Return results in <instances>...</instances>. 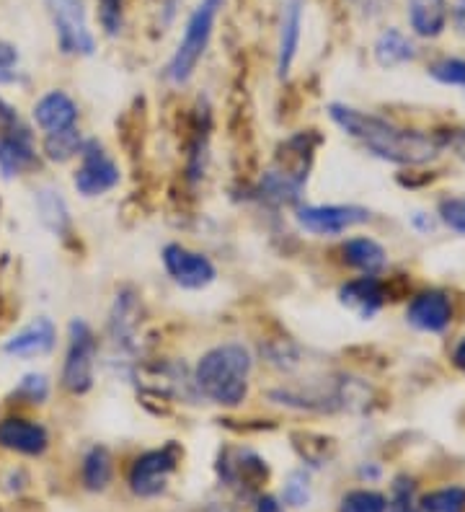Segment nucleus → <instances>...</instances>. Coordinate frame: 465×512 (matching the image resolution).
Here are the masks:
<instances>
[{"instance_id": "nucleus-30", "label": "nucleus", "mask_w": 465, "mask_h": 512, "mask_svg": "<svg viewBox=\"0 0 465 512\" xmlns=\"http://www.w3.org/2000/svg\"><path fill=\"white\" fill-rule=\"evenodd\" d=\"M122 13L124 0H99V21L109 37L119 34V29H122Z\"/></svg>"}, {"instance_id": "nucleus-12", "label": "nucleus", "mask_w": 465, "mask_h": 512, "mask_svg": "<svg viewBox=\"0 0 465 512\" xmlns=\"http://www.w3.org/2000/svg\"><path fill=\"white\" fill-rule=\"evenodd\" d=\"M303 8L305 0H285L282 6V21H279L277 42V73L279 78L290 75L292 63L298 57L300 34H303Z\"/></svg>"}, {"instance_id": "nucleus-7", "label": "nucleus", "mask_w": 465, "mask_h": 512, "mask_svg": "<svg viewBox=\"0 0 465 512\" xmlns=\"http://www.w3.org/2000/svg\"><path fill=\"white\" fill-rule=\"evenodd\" d=\"M75 189L83 197H99L114 189L119 184V166L112 161V156L106 153L104 145L96 140H86L81 148V166L73 176Z\"/></svg>"}, {"instance_id": "nucleus-31", "label": "nucleus", "mask_w": 465, "mask_h": 512, "mask_svg": "<svg viewBox=\"0 0 465 512\" xmlns=\"http://www.w3.org/2000/svg\"><path fill=\"white\" fill-rule=\"evenodd\" d=\"M19 78V52L11 42L0 39V86L13 83Z\"/></svg>"}, {"instance_id": "nucleus-3", "label": "nucleus", "mask_w": 465, "mask_h": 512, "mask_svg": "<svg viewBox=\"0 0 465 512\" xmlns=\"http://www.w3.org/2000/svg\"><path fill=\"white\" fill-rule=\"evenodd\" d=\"M225 0H199L197 8L192 11L189 21L184 26V37H181L179 47L171 55L166 65V78L176 86L186 83L197 70L199 60L205 57L207 44H210L212 32H215L217 13L223 8Z\"/></svg>"}, {"instance_id": "nucleus-37", "label": "nucleus", "mask_w": 465, "mask_h": 512, "mask_svg": "<svg viewBox=\"0 0 465 512\" xmlns=\"http://www.w3.org/2000/svg\"><path fill=\"white\" fill-rule=\"evenodd\" d=\"M391 512H416V510H411V505H396L391 507Z\"/></svg>"}, {"instance_id": "nucleus-25", "label": "nucleus", "mask_w": 465, "mask_h": 512, "mask_svg": "<svg viewBox=\"0 0 465 512\" xmlns=\"http://www.w3.org/2000/svg\"><path fill=\"white\" fill-rule=\"evenodd\" d=\"M16 399H24L26 404H42L47 396H50V381H47V375L42 373H29L21 378L19 388L13 391Z\"/></svg>"}, {"instance_id": "nucleus-16", "label": "nucleus", "mask_w": 465, "mask_h": 512, "mask_svg": "<svg viewBox=\"0 0 465 512\" xmlns=\"http://www.w3.org/2000/svg\"><path fill=\"white\" fill-rule=\"evenodd\" d=\"M34 158H37V153L31 148L29 132L24 127L0 135V174L6 176V179L29 169Z\"/></svg>"}, {"instance_id": "nucleus-33", "label": "nucleus", "mask_w": 465, "mask_h": 512, "mask_svg": "<svg viewBox=\"0 0 465 512\" xmlns=\"http://www.w3.org/2000/svg\"><path fill=\"white\" fill-rule=\"evenodd\" d=\"M256 512H285V510H282V505H279L274 497H261V500L256 502Z\"/></svg>"}, {"instance_id": "nucleus-24", "label": "nucleus", "mask_w": 465, "mask_h": 512, "mask_svg": "<svg viewBox=\"0 0 465 512\" xmlns=\"http://www.w3.org/2000/svg\"><path fill=\"white\" fill-rule=\"evenodd\" d=\"M341 512H388V500L372 489H354V492L344 494Z\"/></svg>"}, {"instance_id": "nucleus-36", "label": "nucleus", "mask_w": 465, "mask_h": 512, "mask_svg": "<svg viewBox=\"0 0 465 512\" xmlns=\"http://www.w3.org/2000/svg\"><path fill=\"white\" fill-rule=\"evenodd\" d=\"M202 512H236V510H233L230 505H225V502H210Z\"/></svg>"}, {"instance_id": "nucleus-10", "label": "nucleus", "mask_w": 465, "mask_h": 512, "mask_svg": "<svg viewBox=\"0 0 465 512\" xmlns=\"http://www.w3.org/2000/svg\"><path fill=\"white\" fill-rule=\"evenodd\" d=\"M220 479L230 487L238 489H259L267 481V461H261L254 450L246 448H225L217 463Z\"/></svg>"}, {"instance_id": "nucleus-26", "label": "nucleus", "mask_w": 465, "mask_h": 512, "mask_svg": "<svg viewBox=\"0 0 465 512\" xmlns=\"http://www.w3.org/2000/svg\"><path fill=\"white\" fill-rule=\"evenodd\" d=\"M429 75L437 78L445 86H463L465 88V60L460 57H442L437 63H432Z\"/></svg>"}, {"instance_id": "nucleus-5", "label": "nucleus", "mask_w": 465, "mask_h": 512, "mask_svg": "<svg viewBox=\"0 0 465 512\" xmlns=\"http://www.w3.org/2000/svg\"><path fill=\"white\" fill-rule=\"evenodd\" d=\"M44 3L50 11L60 50L65 55L91 57L96 52V39L88 26L83 0H44Z\"/></svg>"}, {"instance_id": "nucleus-11", "label": "nucleus", "mask_w": 465, "mask_h": 512, "mask_svg": "<svg viewBox=\"0 0 465 512\" xmlns=\"http://www.w3.org/2000/svg\"><path fill=\"white\" fill-rule=\"evenodd\" d=\"M406 319L411 326H416L419 331H429V334H440L450 326L453 321V303L440 290H427V293H419L409 303V311H406Z\"/></svg>"}, {"instance_id": "nucleus-32", "label": "nucleus", "mask_w": 465, "mask_h": 512, "mask_svg": "<svg viewBox=\"0 0 465 512\" xmlns=\"http://www.w3.org/2000/svg\"><path fill=\"white\" fill-rule=\"evenodd\" d=\"M0 130H3V132L21 130L19 114L13 112V109L8 107V104H6V101H3V99H0Z\"/></svg>"}, {"instance_id": "nucleus-23", "label": "nucleus", "mask_w": 465, "mask_h": 512, "mask_svg": "<svg viewBox=\"0 0 465 512\" xmlns=\"http://www.w3.org/2000/svg\"><path fill=\"white\" fill-rule=\"evenodd\" d=\"M424 512H465V489L447 487L429 492L422 497Z\"/></svg>"}, {"instance_id": "nucleus-9", "label": "nucleus", "mask_w": 465, "mask_h": 512, "mask_svg": "<svg viewBox=\"0 0 465 512\" xmlns=\"http://www.w3.org/2000/svg\"><path fill=\"white\" fill-rule=\"evenodd\" d=\"M163 264H166V272L171 275V280L186 290L207 288L217 277L215 264L205 254L186 249L181 244H168L163 249Z\"/></svg>"}, {"instance_id": "nucleus-14", "label": "nucleus", "mask_w": 465, "mask_h": 512, "mask_svg": "<svg viewBox=\"0 0 465 512\" xmlns=\"http://www.w3.org/2000/svg\"><path fill=\"white\" fill-rule=\"evenodd\" d=\"M55 342H57L55 324H52L47 316H39V319L26 324L21 331H16V334L3 344V352L11 357H42V355H50Z\"/></svg>"}, {"instance_id": "nucleus-27", "label": "nucleus", "mask_w": 465, "mask_h": 512, "mask_svg": "<svg viewBox=\"0 0 465 512\" xmlns=\"http://www.w3.org/2000/svg\"><path fill=\"white\" fill-rule=\"evenodd\" d=\"M39 210H42V220L50 225L52 231H62V225L68 223L65 202L55 192H42V197H39Z\"/></svg>"}, {"instance_id": "nucleus-18", "label": "nucleus", "mask_w": 465, "mask_h": 512, "mask_svg": "<svg viewBox=\"0 0 465 512\" xmlns=\"http://www.w3.org/2000/svg\"><path fill=\"white\" fill-rule=\"evenodd\" d=\"M339 298L344 306L360 313L362 319H370L372 313L383 306V285L372 275L357 277L339 290Z\"/></svg>"}, {"instance_id": "nucleus-8", "label": "nucleus", "mask_w": 465, "mask_h": 512, "mask_svg": "<svg viewBox=\"0 0 465 512\" xmlns=\"http://www.w3.org/2000/svg\"><path fill=\"white\" fill-rule=\"evenodd\" d=\"M295 220L313 236H339L354 225L370 220V210L357 205H305L298 207Z\"/></svg>"}, {"instance_id": "nucleus-34", "label": "nucleus", "mask_w": 465, "mask_h": 512, "mask_svg": "<svg viewBox=\"0 0 465 512\" xmlns=\"http://www.w3.org/2000/svg\"><path fill=\"white\" fill-rule=\"evenodd\" d=\"M453 19H455V26L460 29V34H465V0H458V3H455Z\"/></svg>"}, {"instance_id": "nucleus-28", "label": "nucleus", "mask_w": 465, "mask_h": 512, "mask_svg": "<svg viewBox=\"0 0 465 512\" xmlns=\"http://www.w3.org/2000/svg\"><path fill=\"white\" fill-rule=\"evenodd\" d=\"M440 218L450 231L465 236V197H445L440 202Z\"/></svg>"}, {"instance_id": "nucleus-13", "label": "nucleus", "mask_w": 465, "mask_h": 512, "mask_svg": "<svg viewBox=\"0 0 465 512\" xmlns=\"http://www.w3.org/2000/svg\"><path fill=\"white\" fill-rule=\"evenodd\" d=\"M0 445L16 450V453H24V456H42L50 445V435L31 419L8 417L0 422Z\"/></svg>"}, {"instance_id": "nucleus-19", "label": "nucleus", "mask_w": 465, "mask_h": 512, "mask_svg": "<svg viewBox=\"0 0 465 512\" xmlns=\"http://www.w3.org/2000/svg\"><path fill=\"white\" fill-rule=\"evenodd\" d=\"M416 57V47L406 34L398 29H385L378 39H375V60L383 68H396V65L411 63Z\"/></svg>"}, {"instance_id": "nucleus-15", "label": "nucleus", "mask_w": 465, "mask_h": 512, "mask_svg": "<svg viewBox=\"0 0 465 512\" xmlns=\"http://www.w3.org/2000/svg\"><path fill=\"white\" fill-rule=\"evenodd\" d=\"M34 119H37V125L42 127L47 135H50V132L70 130V127H75V122H78V104H75L65 91H50V94L42 96V99L37 101Z\"/></svg>"}, {"instance_id": "nucleus-29", "label": "nucleus", "mask_w": 465, "mask_h": 512, "mask_svg": "<svg viewBox=\"0 0 465 512\" xmlns=\"http://www.w3.org/2000/svg\"><path fill=\"white\" fill-rule=\"evenodd\" d=\"M310 500V484L303 471H292L285 484V502L292 507H305Z\"/></svg>"}, {"instance_id": "nucleus-1", "label": "nucleus", "mask_w": 465, "mask_h": 512, "mask_svg": "<svg viewBox=\"0 0 465 512\" xmlns=\"http://www.w3.org/2000/svg\"><path fill=\"white\" fill-rule=\"evenodd\" d=\"M329 114L349 138L360 140L372 156L383 158V161L401 163V166H422L437 156V143L422 132L403 130L388 119L344 107V104H331Z\"/></svg>"}, {"instance_id": "nucleus-17", "label": "nucleus", "mask_w": 465, "mask_h": 512, "mask_svg": "<svg viewBox=\"0 0 465 512\" xmlns=\"http://www.w3.org/2000/svg\"><path fill=\"white\" fill-rule=\"evenodd\" d=\"M450 19L447 0H409V24L424 39L440 37Z\"/></svg>"}, {"instance_id": "nucleus-22", "label": "nucleus", "mask_w": 465, "mask_h": 512, "mask_svg": "<svg viewBox=\"0 0 465 512\" xmlns=\"http://www.w3.org/2000/svg\"><path fill=\"white\" fill-rule=\"evenodd\" d=\"M81 148H83V138H81V132L75 130V127L62 132H50V135L44 138V156L57 163H65L70 161V158L81 156Z\"/></svg>"}, {"instance_id": "nucleus-21", "label": "nucleus", "mask_w": 465, "mask_h": 512, "mask_svg": "<svg viewBox=\"0 0 465 512\" xmlns=\"http://www.w3.org/2000/svg\"><path fill=\"white\" fill-rule=\"evenodd\" d=\"M112 481V456L104 445H93L83 458V484L91 492H104Z\"/></svg>"}, {"instance_id": "nucleus-35", "label": "nucleus", "mask_w": 465, "mask_h": 512, "mask_svg": "<svg viewBox=\"0 0 465 512\" xmlns=\"http://www.w3.org/2000/svg\"><path fill=\"white\" fill-rule=\"evenodd\" d=\"M453 360H455V365H458V368L463 370V373H465V339H463V342L458 344V347H455Z\"/></svg>"}, {"instance_id": "nucleus-6", "label": "nucleus", "mask_w": 465, "mask_h": 512, "mask_svg": "<svg viewBox=\"0 0 465 512\" xmlns=\"http://www.w3.org/2000/svg\"><path fill=\"white\" fill-rule=\"evenodd\" d=\"M176 466H179V445L168 443L158 450H148L132 463L130 489L137 497H158L168 487Z\"/></svg>"}, {"instance_id": "nucleus-4", "label": "nucleus", "mask_w": 465, "mask_h": 512, "mask_svg": "<svg viewBox=\"0 0 465 512\" xmlns=\"http://www.w3.org/2000/svg\"><path fill=\"white\" fill-rule=\"evenodd\" d=\"M93 368H96V337L86 321L75 319L68 326V352L62 365V386L70 394H88L93 386Z\"/></svg>"}, {"instance_id": "nucleus-20", "label": "nucleus", "mask_w": 465, "mask_h": 512, "mask_svg": "<svg viewBox=\"0 0 465 512\" xmlns=\"http://www.w3.org/2000/svg\"><path fill=\"white\" fill-rule=\"evenodd\" d=\"M341 251H344V262L365 275H375L385 267V249L372 238H349Z\"/></svg>"}, {"instance_id": "nucleus-2", "label": "nucleus", "mask_w": 465, "mask_h": 512, "mask_svg": "<svg viewBox=\"0 0 465 512\" xmlns=\"http://www.w3.org/2000/svg\"><path fill=\"white\" fill-rule=\"evenodd\" d=\"M251 352L238 342L217 344L202 355L194 370V386L199 394L220 406H238L248 396V378H251Z\"/></svg>"}]
</instances>
